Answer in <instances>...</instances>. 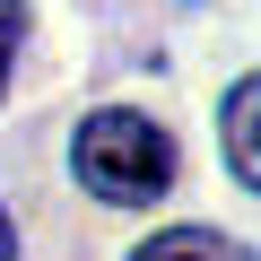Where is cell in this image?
<instances>
[{
    "label": "cell",
    "instance_id": "1",
    "mask_svg": "<svg viewBox=\"0 0 261 261\" xmlns=\"http://www.w3.org/2000/svg\"><path fill=\"white\" fill-rule=\"evenodd\" d=\"M70 166H79V183H87L96 200L148 209V200H166V183H174V140H166L148 113L105 105V113H87V122L70 130Z\"/></svg>",
    "mask_w": 261,
    "mask_h": 261
},
{
    "label": "cell",
    "instance_id": "2",
    "mask_svg": "<svg viewBox=\"0 0 261 261\" xmlns=\"http://www.w3.org/2000/svg\"><path fill=\"white\" fill-rule=\"evenodd\" d=\"M218 148H226L235 183H252V192H261V70L226 87V105H218Z\"/></svg>",
    "mask_w": 261,
    "mask_h": 261
},
{
    "label": "cell",
    "instance_id": "3",
    "mask_svg": "<svg viewBox=\"0 0 261 261\" xmlns=\"http://www.w3.org/2000/svg\"><path fill=\"white\" fill-rule=\"evenodd\" d=\"M130 261H252V244H235V235H218V226H166V235H148Z\"/></svg>",
    "mask_w": 261,
    "mask_h": 261
},
{
    "label": "cell",
    "instance_id": "4",
    "mask_svg": "<svg viewBox=\"0 0 261 261\" xmlns=\"http://www.w3.org/2000/svg\"><path fill=\"white\" fill-rule=\"evenodd\" d=\"M18 35H27V0H0V87H9V61H18Z\"/></svg>",
    "mask_w": 261,
    "mask_h": 261
},
{
    "label": "cell",
    "instance_id": "5",
    "mask_svg": "<svg viewBox=\"0 0 261 261\" xmlns=\"http://www.w3.org/2000/svg\"><path fill=\"white\" fill-rule=\"evenodd\" d=\"M0 261H18V226H9V209H0Z\"/></svg>",
    "mask_w": 261,
    "mask_h": 261
}]
</instances>
